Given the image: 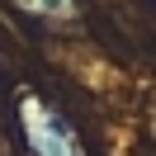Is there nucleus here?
Instances as JSON below:
<instances>
[{"mask_svg":"<svg viewBox=\"0 0 156 156\" xmlns=\"http://www.w3.org/2000/svg\"><path fill=\"white\" fill-rule=\"evenodd\" d=\"M19 128H24V147L29 156H85L76 128L66 123L62 109H52L48 99L24 95L19 99Z\"/></svg>","mask_w":156,"mask_h":156,"instance_id":"1","label":"nucleus"},{"mask_svg":"<svg viewBox=\"0 0 156 156\" xmlns=\"http://www.w3.org/2000/svg\"><path fill=\"white\" fill-rule=\"evenodd\" d=\"M29 14H48V19H71L76 14V0H19Z\"/></svg>","mask_w":156,"mask_h":156,"instance_id":"2","label":"nucleus"}]
</instances>
